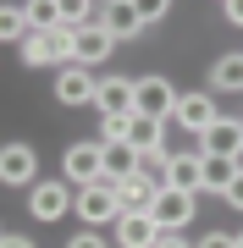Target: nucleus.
I'll return each mask as SVG.
<instances>
[{
  "mask_svg": "<svg viewBox=\"0 0 243 248\" xmlns=\"http://www.w3.org/2000/svg\"><path fill=\"white\" fill-rule=\"evenodd\" d=\"M72 210H78V221L83 226H105V221H122V204H116V187H111V182H94V187H78V204H72Z\"/></svg>",
  "mask_w": 243,
  "mask_h": 248,
  "instance_id": "obj_1",
  "label": "nucleus"
},
{
  "mask_svg": "<svg viewBox=\"0 0 243 248\" xmlns=\"http://www.w3.org/2000/svg\"><path fill=\"white\" fill-rule=\"evenodd\" d=\"M22 61H28V66H55V61H72V28L28 33V39H22Z\"/></svg>",
  "mask_w": 243,
  "mask_h": 248,
  "instance_id": "obj_2",
  "label": "nucleus"
},
{
  "mask_svg": "<svg viewBox=\"0 0 243 248\" xmlns=\"http://www.w3.org/2000/svg\"><path fill=\"white\" fill-rule=\"evenodd\" d=\"M194 210H199V199H194V193L161 187V193H155V204H149V221L161 226V232H182V226L194 221Z\"/></svg>",
  "mask_w": 243,
  "mask_h": 248,
  "instance_id": "obj_3",
  "label": "nucleus"
},
{
  "mask_svg": "<svg viewBox=\"0 0 243 248\" xmlns=\"http://www.w3.org/2000/svg\"><path fill=\"white\" fill-rule=\"evenodd\" d=\"M94 105H99V116H138V83L133 78H99Z\"/></svg>",
  "mask_w": 243,
  "mask_h": 248,
  "instance_id": "obj_4",
  "label": "nucleus"
},
{
  "mask_svg": "<svg viewBox=\"0 0 243 248\" xmlns=\"http://www.w3.org/2000/svg\"><path fill=\"white\" fill-rule=\"evenodd\" d=\"M61 177L72 182V187H94V182H105V177H99V138H94V143H72V149L61 155Z\"/></svg>",
  "mask_w": 243,
  "mask_h": 248,
  "instance_id": "obj_5",
  "label": "nucleus"
},
{
  "mask_svg": "<svg viewBox=\"0 0 243 248\" xmlns=\"http://www.w3.org/2000/svg\"><path fill=\"white\" fill-rule=\"evenodd\" d=\"M72 204H78V199H72V182H33L28 210H33V221H61Z\"/></svg>",
  "mask_w": 243,
  "mask_h": 248,
  "instance_id": "obj_6",
  "label": "nucleus"
},
{
  "mask_svg": "<svg viewBox=\"0 0 243 248\" xmlns=\"http://www.w3.org/2000/svg\"><path fill=\"white\" fill-rule=\"evenodd\" d=\"M144 22H149V6H133V0L99 6V28H105L111 39H133V33H144Z\"/></svg>",
  "mask_w": 243,
  "mask_h": 248,
  "instance_id": "obj_7",
  "label": "nucleus"
},
{
  "mask_svg": "<svg viewBox=\"0 0 243 248\" xmlns=\"http://www.w3.org/2000/svg\"><path fill=\"white\" fill-rule=\"evenodd\" d=\"M94 89H99V78L89 66H78V61H66L61 72H55V99H61V105H89Z\"/></svg>",
  "mask_w": 243,
  "mask_h": 248,
  "instance_id": "obj_8",
  "label": "nucleus"
},
{
  "mask_svg": "<svg viewBox=\"0 0 243 248\" xmlns=\"http://www.w3.org/2000/svg\"><path fill=\"white\" fill-rule=\"evenodd\" d=\"M144 171V155L133 149V143H99V177L105 182H127Z\"/></svg>",
  "mask_w": 243,
  "mask_h": 248,
  "instance_id": "obj_9",
  "label": "nucleus"
},
{
  "mask_svg": "<svg viewBox=\"0 0 243 248\" xmlns=\"http://www.w3.org/2000/svg\"><path fill=\"white\" fill-rule=\"evenodd\" d=\"M171 116H177L188 133H199V138L221 122V110H216V99H210V94H177V110H171Z\"/></svg>",
  "mask_w": 243,
  "mask_h": 248,
  "instance_id": "obj_10",
  "label": "nucleus"
},
{
  "mask_svg": "<svg viewBox=\"0 0 243 248\" xmlns=\"http://www.w3.org/2000/svg\"><path fill=\"white\" fill-rule=\"evenodd\" d=\"M171 110H177V89H171L166 78H138V116L166 122Z\"/></svg>",
  "mask_w": 243,
  "mask_h": 248,
  "instance_id": "obj_11",
  "label": "nucleus"
},
{
  "mask_svg": "<svg viewBox=\"0 0 243 248\" xmlns=\"http://www.w3.org/2000/svg\"><path fill=\"white\" fill-rule=\"evenodd\" d=\"M111 187H116V204H122V215H149L155 193H161V182H155L149 171H138V177H127V182H111Z\"/></svg>",
  "mask_w": 243,
  "mask_h": 248,
  "instance_id": "obj_12",
  "label": "nucleus"
},
{
  "mask_svg": "<svg viewBox=\"0 0 243 248\" xmlns=\"http://www.w3.org/2000/svg\"><path fill=\"white\" fill-rule=\"evenodd\" d=\"M33 171H39V160H33L28 143H0V182L6 187H28Z\"/></svg>",
  "mask_w": 243,
  "mask_h": 248,
  "instance_id": "obj_13",
  "label": "nucleus"
},
{
  "mask_svg": "<svg viewBox=\"0 0 243 248\" xmlns=\"http://www.w3.org/2000/svg\"><path fill=\"white\" fill-rule=\"evenodd\" d=\"M161 187H177V193H194V187H205V155H171V160H166Z\"/></svg>",
  "mask_w": 243,
  "mask_h": 248,
  "instance_id": "obj_14",
  "label": "nucleus"
},
{
  "mask_svg": "<svg viewBox=\"0 0 243 248\" xmlns=\"http://www.w3.org/2000/svg\"><path fill=\"white\" fill-rule=\"evenodd\" d=\"M111 50H116V39H111L99 22H89V28H78V33H72V61H78V66H89V61H105Z\"/></svg>",
  "mask_w": 243,
  "mask_h": 248,
  "instance_id": "obj_15",
  "label": "nucleus"
},
{
  "mask_svg": "<svg viewBox=\"0 0 243 248\" xmlns=\"http://www.w3.org/2000/svg\"><path fill=\"white\" fill-rule=\"evenodd\" d=\"M161 237H166V232L155 226L149 215H122V221H116V243L122 248H155Z\"/></svg>",
  "mask_w": 243,
  "mask_h": 248,
  "instance_id": "obj_16",
  "label": "nucleus"
},
{
  "mask_svg": "<svg viewBox=\"0 0 243 248\" xmlns=\"http://www.w3.org/2000/svg\"><path fill=\"white\" fill-rule=\"evenodd\" d=\"M238 149H243V122H221L205 133V155H221V160H238Z\"/></svg>",
  "mask_w": 243,
  "mask_h": 248,
  "instance_id": "obj_17",
  "label": "nucleus"
},
{
  "mask_svg": "<svg viewBox=\"0 0 243 248\" xmlns=\"http://www.w3.org/2000/svg\"><path fill=\"white\" fill-rule=\"evenodd\" d=\"M210 83H216L221 94H243V55H221L216 72H210Z\"/></svg>",
  "mask_w": 243,
  "mask_h": 248,
  "instance_id": "obj_18",
  "label": "nucleus"
},
{
  "mask_svg": "<svg viewBox=\"0 0 243 248\" xmlns=\"http://www.w3.org/2000/svg\"><path fill=\"white\" fill-rule=\"evenodd\" d=\"M127 143H133L138 155H155V149H161V122H149V116H133V133H127Z\"/></svg>",
  "mask_w": 243,
  "mask_h": 248,
  "instance_id": "obj_19",
  "label": "nucleus"
},
{
  "mask_svg": "<svg viewBox=\"0 0 243 248\" xmlns=\"http://www.w3.org/2000/svg\"><path fill=\"white\" fill-rule=\"evenodd\" d=\"M238 177V160H221V155H205V187H216V193H227Z\"/></svg>",
  "mask_w": 243,
  "mask_h": 248,
  "instance_id": "obj_20",
  "label": "nucleus"
},
{
  "mask_svg": "<svg viewBox=\"0 0 243 248\" xmlns=\"http://www.w3.org/2000/svg\"><path fill=\"white\" fill-rule=\"evenodd\" d=\"M22 11H28V28H33V33L61 28V6H50V0H33V6H22Z\"/></svg>",
  "mask_w": 243,
  "mask_h": 248,
  "instance_id": "obj_21",
  "label": "nucleus"
},
{
  "mask_svg": "<svg viewBox=\"0 0 243 248\" xmlns=\"http://www.w3.org/2000/svg\"><path fill=\"white\" fill-rule=\"evenodd\" d=\"M28 33H33L28 28V11L22 6H0V39L11 45V39H28Z\"/></svg>",
  "mask_w": 243,
  "mask_h": 248,
  "instance_id": "obj_22",
  "label": "nucleus"
},
{
  "mask_svg": "<svg viewBox=\"0 0 243 248\" xmlns=\"http://www.w3.org/2000/svg\"><path fill=\"white\" fill-rule=\"evenodd\" d=\"M94 11H99V6H89V0H61V28H72V33H78V28H89Z\"/></svg>",
  "mask_w": 243,
  "mask_h": 248,
  "instance_id": "obj_23",
  "label": "nucleus"
},
{
  "mask_svg": "<svg viewBox=\"0 0 243 248\" xmlns=\"http://www.w3.org/2000/svg\"><path fill=\"white\" fill-rule=\"evenodd\" d=\"M133 116H99V143H127Z\"/></svg>",
  "mask_w": 243,
  "mask_h": 248,
  "instance_id": "obj_24",
  "label": "nucleus"
},
{
  "mask_svg": "<svg viewBox=\"0 0 243 248\" xmlns=\"http://www.w3.org/2000/svg\"><path fill=\"white\" fill-rule=\"evenodd\" d=\"M199 248H238V232H210Z\"/></svg>",
  "mask_w": 243,
  "mask_h": 248,
  "instance_id": "obj_25",
  "label": "nucleus"
},
{
  "mask_svg": "<svg viewBox=\"0 0 243 248\" xmlns=\"http://www.w3.org/2000/svg\"><path fill=\"white\" fill-rule=\"evenodd\" d=\"M66 248H111L105 237H99V232H78V237L72 243H66Z\"/></svg>",
  "mask_w": 243,
  "mask_h": 248,
  "instance_id": "obj_26",
  "label": "nucleus"
},
{
  "mask_svg": "<svg viewBox=\"0 0 243 248\" xmlns=\"http://www.w3.org/2000/svg\"><path fill=\"white\" fill-rule=\"evenodd\" d=\"M227 204H232V210H243V166H238V177H232V187H227V193H221Z\"/></svg>",
  "mask_w": 243,
  "mask_h": 248,
  "instance_id": "obj_27",
  "label": "nucleus"
},
{
  "mask_svg": "<svg viewBox=\"0 0 243 248\" xmlns=\"http://www.w3.org/2000/svg\"><path fill=\"white\" fill-rule=\"evenodd\" d=\"M221 11H227V22H232V28H243V0H227Z\"/></svg>",
  "mask_w": 243,
  "mask_h": 248,
  "instance_id": "obj_28",
  "label": "nucleus"
},
{
  "mask_svg": "<svg viewBox=\"0 0 243 248\" xmlns=\"http://www.w3.org/2000/svg\"><path fill=\"white\" fill-rule=\"evenodd\" d=\"M155 248H188V237H177V232H166V237L155 243Z\"/></svg>",
  "mask_w": 243,
  "mask_h": 248,
  "instance_id": "obj_29",
  "label": "nucleus"
},
{
  "mask_svg": "<svg viewBox=\"0 0 243 248\" xmlns=\"http://www.w3.org/2000/svg\"><path fill=\"white\" fill-rule=\"evenodd\" d=\"M0 248H33L28 237H0Z\"/></svg>",
  "mask_w": 243,
  "mask_h": 248,
  "instance_id": "obj_30",
  "label": "nucleus"
},
{
  "mask_svg": "<svg viewBox=\"0 0 243 248\" xmlns=\"http://www.w3.org/2000/svg\"><path fill=\"white\" fill-rule=\"evenodd\" d=\"M238 248H243V232H238Z\"/></svg>",
  "mask_w": 243,
  "mask_h": 248,
  "instance_id": "obj_31",
  "label": "nucleus"
}]
</instances>
